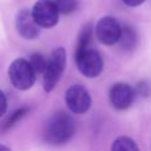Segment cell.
Wrapping results in <instances>:
<instances>
[{
  "label": "cell",
  "mask_w": 151,
  "mask_h": 151,
  "mask_svg": "<svg viewBox=\"0 0 151 151\" xmlns=\"http://www.w3.org/2000/svg\"><path fill=\"white\" fill-rule=\"evenodd\" d=\"M74 133V123L71 116L59 111L53 113L45 126L44 136L47 143L53 145H63L67 143Z\"/></svg>",
  "instance_id": "6da1fadb"
},
{
  "label": "cell",
  "mask_w": 151,
  "mask_h": 151,
  "mask_svg": "<svg viewBox=\"0 0 151 151\" xmlns=\"http://www.w3.org/2000/svg\"><path fill=\"white\" fill-rule=\"evenodd\" d=\"M66 65V52L63 47L55 48L47 60L44 71V90L51 92L58 84Z\"/></svg>",
  "instance_id": "7a4b0ae2"
},
{
  "label": "cell",
  "mask_w": 151,
  "mask_h": 151,
  "mask_svg": "<svg viewBox=\"0 0 151 151\" xmlns=\"http://www.w3.org/2000/svg\"><path fill=\"white\" fill-rule=\"evenodd\" d=\"M8 77L12 85L18 90H28L33 86L35 81V73L32 70L29 63L22 58L15 59L9 68Z\"/></svg>",
  "instance_id": "3957f363"
},
{
  "label": "cell",
  "mask_w": 151,
  "mask_h": 151,
  "mask_svg": "<svg viewBox=\"0 0 151 151\" xmlns=\"http://www.w3.org/2000/svg\"><path fill=\"white\" fill-rule=\"evenodd\" d=\"M76 63L78 70L87 78L98 77L104 67L101 55L93 48H85L76 52Z\"/></svg>",
  "instance_id": "277c9868"
},
{
  "label": "cell",
  "mask_w": 151,
  "mask_h": 151,
  "mask_svg": "<svg viewBox=\"0 0 151 151\" xmlns=\"http://www.w3.org/2000/svg\"><path fill=\"white\" fill-rule=\"evenodd\" d=\"M31 13L39 27L42 28H51L55 26L60 14L53 0H38Z\"/></svg>",
  "instance_id": "5b68a950"
},
{
  "label": "cell",
  "mask_w": 151,
  "mask_h": 151,
  "mask_svg": "<svg viewBox=\"0 0 151 151\" xmlns=\"http://www.w3.org/2000/svg\"><path fill=\"white\" fill-rule=\"evenodd\" d=\"M65 101L68 110L77 114L85 113L91 107V94L81 85H73L65 93Z\"/></svg>",
  "instance_id": "8992f818"
},
{
  "label": "cell",
  "mask_w": 151,
  "mask_h": 151,
  "mask_svg": "<svg viewBox=\"0 0 151 151\" xmlns=\"http://www.w3.org/2000/svg\"><path fill=\"white\" fill-rule=\"evenodd\" d=\"M122 27L119 22L112 17L101 18L96 26V34L98 40L104 45H114L119 41Z\"/></svg>",
  "instance_id": "52a82bcc"
},
{
  "label": "cell",
  "mask_w": 151,
  "mask_h": 151,
  "mask_svg": "<svg viewBox=\"0 0 151 151\" xmlns=\"http://www.w3.org/2000/svg\"><path fill=\"white\" fill-rule=\"evenodd\" d=\"M134 88L125 83L114 84L109 92L110 103L117 110H126L127 107H130L134 100Z\"/></svg>",
  "instance_id": "ba28073f"
},
{
  "label": "cell",
  "mask_w": 151,
  "mask_h": 151,
  "mask_svg": "<svg viewBox=\"0 0 151 151\" xmlns=\"http://www.w3.org/2000/svg\"><path fill=\"white\" fill-rule=\"evenodd\" d=\"M15 27L19 34L25 39H35L39 35L40 27L32 17L31 11L21 9L15 18Z\"/></svg>",
  "instance_id": "9c48e42d"
},
{
  "label": "cell",
  "mask_w": 151,
  "mask_h": 151,
  "mask_svg": "<svg viewBox=\"0 0 151 151\" xmlns=\"http://www.w3.org/2000/svg\"><path fill=\"white\" fill-rule=\"evenodd\" d=\"M122 46V48L126 50V51H130V50H133L136 44H137V35H136V32L132 27L130 26H125L122 28V32H120V38H119V41H118Z\"/></svg>",
  "instance_id": "30bf717a"
},
{
  "label": "cell",
  "mask_w": 151,
  "mask_h": 151,
  "mask_svg": "<svg viewBox=\"0 0 151 151\" xmlns=\"http://www.w3.org/2000/svg\"><path fill=\"white\" fill-rule=\"evenodd\" d=\"M111 151H139V149L133 139L123 136L112 143Z\"/></svg>",
  "instance_id": "8fae6325"
},
{
  "label": "cell",
  "mask_w": 151,
  "mask_h": 151,
  "mask_svg": "<svg viewBox=\"0 0 151 151\" xmlns=\"http://www.w3.org/2000/svg\"><path fill=\"white\" fill-rule=\"evenodd\" d=\"M91 37H92V27H91V25H86V26L81 29V32H80V34H79L76 52H77V51H81V50H85V48L90 47Z\"/></svg>",
  "instance_id": "7c38bea8"
},
{
  "label": "cell",
  "mask_w": 151,
  "mask_h": 151,
  "mask_svg": "<svg viewBox=\"0 0 151 151\" xmlns=\"http://www.w3.org/2000/svg\"><path fill=\"white\" fill-rule=\"evenodd\" d=\"M29 65L32 67V70L34 71V73H44L45 68H46V64H47V60L44 58L42 54L40 53H34L33 55H31V59H29Z\"/></svg>",
  "instance_id": "4fadbf2b"
},
{
  "label": "cell",
  "mask_w": 151,
  "mask_h": 151,
  "mask_svg": "<svg viewBox=\"0 0 151 151\" xmlns=\"http://www.w3.org/2000/svg\"><path fill=\"white\" fill-rule=\"evenodd\" d=\"M59 13L70 14L77 8V0H53Z\"/></svg>",
  "instance_id": "5bb4252c"
},
{
  "label": "cell",
  "mask_w": 151,
  "mask_h": 151,
  "mask_svg": "<svg viewBox=\"0 0 151 151\" xmlns=\"http://www.w3.org/2000/svg\"><path fill=\"white\" fill-rule=\"evenodd\" d=\"M28 107H21V109H19V110H17L15 112H13L7 119H6V122L4 123V129L6 130V129H9V127H12L14 124H17L27 112H28Z\"/></svg>",
  "instance_id": "9a60e30c"
},
{
  "label": "cell",
  "mask_w": 151,
  "mask_h": 151,
  "mask_svg": "<svg viewBox=\"0 0 151 151\" xmlns=\"http://www.w3.org/2000/svg\"><path fill=\"white\" fill-rule=\"evenodd\" d=\"M7 110V98L4 94V92L0 90V117H2L6 113Z\"/></svg>",
  "instance_id": "2e32d148"
},
{
  "label": "cell",
  "mask_w": 151,
  "mask_h": 151,
  "mask_svg": "<svg viewBox=\"0 0 151 151\" xmlns=\"http://www.w3.org/2000/svg\"><path fill=\"white\" fill-rule=\"evenodd\" d=\"M137 92L139 94H142V96H147L150 93V86L146 83H140L137 86Z\"/></svg>",
  "instance_id": "e0dca14e"
},
{
  "label": "cell",
  "mask_w": 151,
  "mask_h": 151,
  "mask_svg": "<svg viewBox=\"0 0 151 151\" xmlns=\"http://www.w3.org/2000/svg\"><path fill=\"white\" fill-rule=\"evenodd\" d=\"M145 0H123V2L127 6H131V7H136V6H139L140 4H143Z\"/></svg>",
  "instance_id": "ac0fdd59"
},
{
  "label": "cell",
  "mask_w": 151,
  "mask_h": 151,
  "mask_svg": "<svg viewBox=\"0 0 151 151\" xmlns=\"http://www.w3.org/2000/svg\"><path fill=\"white\" fill-rule=\"evenodd\" d=\"M0 151H11V150H9L7 146H5V145H1V144H0Z\"/></svg>",
  "instance_id": "d6986e66"
}]
</instances>
